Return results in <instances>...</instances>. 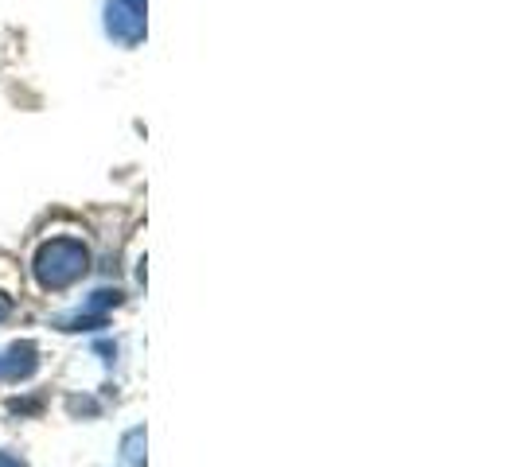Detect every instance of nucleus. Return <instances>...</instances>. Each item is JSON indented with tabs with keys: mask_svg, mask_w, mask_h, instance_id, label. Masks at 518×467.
<instances>
[{
	"mask_svg": "<svg viewBox=\"0 0 518 467\" xmlns=\"http://www.w3.org/2000/svg\"><path fill=\"white\" fill-rule=\"evenodd\" d=\"M110 32L125 43L145 36V0H110Z\"/></svg>",
	"mask_w": 518,
	"mask_h": 467,
	"instance_id": "2",
	"label": "nucleus"
},
{
	"mask_svg": "<svg viewBox=\"0 0 518 467\" xmlns=\"http://www.w3.org/2000/svg\"><path fill=\"white\" fill-rule=\"evenodd\" d=\"M141 444H145V432H129L125 436V460H133V464H141Z\"/></svg>",
	"mask_w": 518,
	"mask_h": 467,
	"instance_id": "4",
	"label": "nucleus"
},
{
	"mask_svg": "<svg viewBox=\"0 0 518 467\" xmlns=\"http://www.w3.org/2000/svg\"><path fill=\"white\" fill-rule=\"evenodd\" d=\"M36 370V347L32 343H16L8 351V359H0V374L4 378H28Z\"/></svg>",
	"mask_w": 518,
	"mask_h": 467,
	"instance_id": "3",
	"label": "nucleus"
},
{
	"mask_svg": "<svg viewBox=\"0 0 518 467\" xmlns=\"http://www.w3.org/2000/svg\"><path fill=\"white\" fill-rule=\"evenodd\" d=\"M86 265H90V253H86L82 242H74V238H55V242H47V246L39 250L36 277L43 288H67L86 273Z\"/></svg>",
	"mask_w": 518,
	"mask_h": 467,
	"instance_id": "1",
	"label": "nucleus"
},
{
	"mask_svg": "<svg viewBox=\"0 0 518 467\" xmlns=\"http://www.w3.org/2000/svg\"><path fill=\"white\" fill-rule=\"evenodd\" d=\"M4 316H8V300L0 296V320H4Z\"/></svg>",
	"mask_w": 518,
	"mask_h": 467,
	"instance_id": "6",
	"label": "nucleus"
},
{
	"mask_svg": "<svg viewBox=\"0 0 518 467\" xmlns=\"http://www.w3.org/2000/svg\"><path fill=\"white\" fill-rule=\"evenodd\" d=\"M0 467H24V464H20L16 456H4V452H0Z\"/></svg>",
	"mask_w": 518,
	"mask_h": 467,
	"instance_id": "5",
	"label": "nucleus"
}]
</instances>
